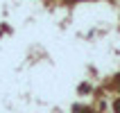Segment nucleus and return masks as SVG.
<instances>
[{
  "label": "nucleus",
  "mask_w": 120,
  "mask_h": 113,
  "mask_svg": "<svg viewBox=\"0 0 120 113\" xmlns=\"http://www.w3.org/2000/svg\"><path fill=\"white\" fill-rule=\"evenodd\" d=\"M113 84H116V88H120V75L116 77V81H113Z\"/></svg>",
  "instance_id": "obj_2"
},
{
  "label": "nucleus",
  "mask_w": 120,
  "mask_h": 113,
  "mask_svg": "<svg viewBox=\"0 0 120 113\" xmlns=\"http://www.w3.org/2000/svg\"><path fill=\"white\" fill-rule=\"evenodd\" d=\"M79 111H82V109H79ZM82 113H95V111H91V109H84Z\"/></svg>",
  "instance_id": "obj_3"
},
{
  "label": "nucleus",
  "mask_w": 120,
  "mask_h": 113,
  "mask_svg": "<svg viewBox=\"0 0 120 113\" xmlns=\"http://www.w3.org/2000/svg\"><path fill=\"white\" fill-rule=\"evenodd\" d=\"M113 111H116V113H120V97L113 102Z\"/></svg>",
  "instance_id": "obj_1"
}]
</instances>
